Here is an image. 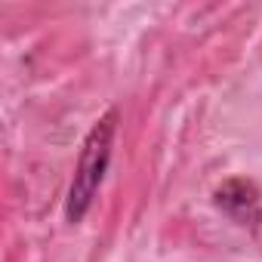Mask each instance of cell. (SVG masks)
<instances>
[{
    "label": "cell",
    "instance_id": "6da1fadb",
    "mask_svg": "<svg viewBox=\"0 0 262 262\" xmlns=\"http://www.w3.org/2000/svg\"><path fill=\"white\" fill-rule=\"evenodd\" d=\"M117 108H108L86 133L83 145H80V158H77V167H74V179H71V188H68V201H65V219L71 225L83 222V216L90 213L102 182H105V173H108V164H111V151H114V136H117Z\"/></svg>",
    "mask_w": 262,
    "mask_h": 262
},
{
    "label": "cell",
    "instance_id": "7a4b0ae2",
    "mask_svg": "<svg viewBox=\"0 0 262 262\" xmlns=\"http://www.w3.org/2000/svg\"><path fill=\"white\" fill-rule=\"evenodd\" d=\"M216 207L222 213H228L237 225H256L259 222V194L253 188V182L247 179H231L216 191Z\"/></svg>",
    "mask_w": 262,
    "mask_h": 262
}]
</instances>
